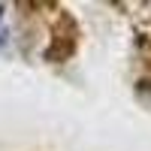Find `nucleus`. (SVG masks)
<instances>
[{"instance_id": "nucleus-1", "label": "nucleus", "mask_w": 151, "mask_h": 151, "mask_svg": "<svg viewBox=\"0 0 151 151\" xmlns=\"http://www.w3.org/2000/svg\"><path fill=\"white\" fill-rule=\"evenodd\" d=\"M76 48H79V24L73 21V15H67V12L60 9L55 27H52V42H48L45 58L55 60V64H64V60L73 58Z\"/></svg>"}, {"instance_id": "nucleus-2", "label": "nucleus", "mask_w": 151, "mask_h": 151, "mask_svg": "<svg viewBox=\"0 0 151 151\" xmlns=\"http://www.w3.org/2000/svg\"><path fill=\"white\" fill-rule=\"evenodd\" d=\"M3 12H6V6H3V3H0V45H3V42H6V33H3Z\"/></svg>"}]
</instances>
